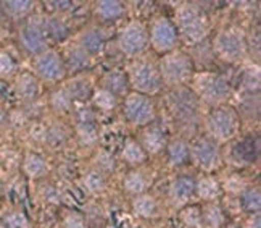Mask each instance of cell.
Returning <instances> with one entry per match:
<instances>
[{
	"label": "cell",
	"instance_id": "1",
	"mask_svg": "<svg viewBox=\"0 0 261 228\" xmlns=\"http://www.w3.org/2000/svg\"><path fill=\"white\" fill-rule=\"evenodd\" d=\"M173 23L177 29L179 41H184L189 45L203 42L210 34V19L195 4L184 2L177 5Z\"/></svg>",
	"mask_w": 261,
	"mask_h": 228
},
{
	"label": "cell",
	"instance_id": "2",
	"mask_svg": "<svg viewBox=\"0 0 261 228\" xmlns=\"http://www.w3.org/2000/svg\"><path fill=\"white\" fill-rule=\"evenodd\" d=\"M242 117L230 105L213 107L205 118V134L218 144L232 143L240 134Z\"/></svg>",
	"mask_w": 261,
	"mask_h": 228
},
{
	"label": "cell",
	"instance_id": "3",
	"mask_svg": "<svg viewBox=\"0 0 261 228\" xmlns=\"http://www.w3.org/2000/svg\"><path fill=\"white\" fill-rule=\"evenodd\" d=\"M190 83H192L190 89H192V93L197 96L198 101L212 105V108L226 105L229 99L232 97V86H230L229 79L219 73L195 72Z\"/></svg>",
	"mask_w": 261,
	"mask_h": 228
},
{
	"label": "cell",
	"instance_id": "4",
	"mask_svg": "<svg viewBox=\"0 0 261 228\" xmlns=\"http://www.w3.org/2000/svg\"><path fill=\"white\" fill-rule=\"evenodd\" d=\"M156 66L160 76H162L163 86H168L169 89L187 86L195 75L192 57L184 51H179V49L162 55Z\"/></svg>",
	"mask_w": 261,
	"mask_h": 228
},
{
	"label": "cell",
	"instance_id": "5",
	"mask_svg": "<svg viewBox=\"0 0 261 228\" xmlns=\"http://www.w3.org/2000/svg\"><path fill=\"white\" fill-rule=\"evenodd\" d=\"M126 76L129 83V91L148 97L160 94L165 87L156 63L142 57L133 60V63L127 66Z\"/></svg>",
	"mask_w": 261,
	"mask_h": 228
},
{
	"label": "cell",
	"instance_id": "6",
	"mask_svg": "<svg viewBox=\"0 0 261 228\" xmlns=\"http://www.w3.org/2000/svg\"><path fill=\"white\" fill-rule=\"evenodd\" d=\"M215 54L226 63L242 62L248 52V39L242 28L227 26L218 31L213 41Z\"/></svg>",
	"mask_w": 261,
	"mask_h": 228
},
{
	"label": "cell",
	"instance_id": "7",
	"mask_svg": "<svg viewBox=\"0 0 261 228\" xmlns=\"http://www.w3.org/2000/svg\"><path fill=\"white\" fill-rule=\"evenodd\" d=\"M166 107L171 118L179 125H190L195 123L202 102L192 93V89L187 86L173 87L166 94Z\"/></svg>",
	"mask_w": 261,
	"mask_h": 228
},
{
	"label": "cell",
	"instance_id": "8",
	"mask_svg": "<svg viewBox=\"0 0 261 228\" xmlns=\"http://www.w3.org/2000/svg\"><path fill=\"white\" fill-rule=\"evenodd\" d=\"M123 115L133 126L145 128L156 122L158 110L153 97L129 91L123 101Z\"/></svg>",
	"mask_w": 261,
	"mask_h": 228
},
{
	"label": "cell",
	"instance_id": "9",
	"mask_svg": "<svg viewBox=\"0 0 261 228\" xmlns=\"http://www.w3.org/2000/svg\"><path fill=\"white\" fill-rule=\"evenodd\" d=\"M189 149H190V162L198 170H202L205 173H212L218 170L221 161H223L219 144L215 143L206 134H200L192 143H189Z\"/></svg>",
	"mask_w": 261,
	"mask_h": 228
},
{
	"label": "cell",
	"instance_id": "10",
	"mask_svg": "<svg viewBox=\"0 0 261 228\" xmlns=\"http://www.w3.org/2000/svg\"><path fill=\"white\" fill-rule=\"evenodd\" d=\"M148 31V44L153 51L160 55L169 54L177 49L179 45V34L171 18L168 16H156L150 23Z\"/></svg>",
	"mask_w": 261,
	"mask_h": 228
},
{
	"label": "cell",
	"instance_id": "11",
	"mask_svg": "<svg viewBox=\"0 0 261 228\" xmlns=\"http://www.w3.org/2000/svg\"><path fill=\"white\" fill-rule=\"evenodd\" d=\"M118 47L130 60L139 58L150 47L145 25L139 19L126 23L118 34Z\"/></svg>",
	"mask_w": 261,
	"mask_h": 228
},
{
	"label": "cell",
	"instance_id": "12",
	"mask_svg": "<svg viewBox=\"0 0 261 228\" xmlns=\"http://www.w3.org/2000/svg\"><path fill=\"white\" fill-rule=\"evenodd\" d=\"M33 70L39 81L50 83V84L63 81L66 76L63 57L55 49H45L44 52L34 55Z\"/></svg>",
	"mask_w": 261,
	"mask_h": 228
},
{
	"label": "cell",
	"instance_id": "13",
	"mask_svg": "<svg viewBox=\"0 0 261 228\" xmlns=\"http://www.w3.org/2000/svg\"><path fill=\"white\" fill-rule=\"evenodd\" d=\"M18 37L21 47L31 55H37L47 49V37L41 28L39 16H36L34 19H29L24 26L19 28Z\"/></svg>",
	"mask_w": 261,
	"mask_h": 228
},
{
	"label": "cell",
	"instance_id": "14",
	"mask_svg": "<svg viewBox=\"0 0 261 228\" xmlns=\"http://www.w3.org/2000/svg\"><path fill=\"white\" fill-rule=\"evenodd\" d=\"M259 157V140L258 136L244 138L237 141L230 149V161L236 167H248Z\"/></svg>",
	"mask_w": 261,
	"mask_h": 228
},
{
	"label": "cell",
	"instance_id": "15",
	"mask_svg": "<svg viewBox=\"0 0 261 228\" xmlns=\"http://www.w3.org/2000/svg\"><path fill=\"white\" fill-rule=\"evenodd\" d=\"M140 146L144 147L147 155H156L163 152L168 146V133L163 126H160L156 122L142 128V138H140Z\"/></svg>",
	"mask_w": 261,
	"mask_h": 228
},
{
	"label": "cell",
	"instance_id": "16",
	"mask_svg": "<svg viewBox=\"0 0 261 228\" xmlns=\"http://www.w3.org/2000/svg\"><path fill=\"white\" fill-rule=\"evenodd\" d=\"M195 194V180L192 176H177L169 183L168 197L174 207L182 209Z\"/></svg>",
	"mask_w": 261,
	"mask_h": 228
},
{
	"label": "cell",
	"instance_id": "17",
	"mask_svg": "<svg viewBox=\"0 0 261 228\" xmlns=\"http://www.w3.org/2000/svg\"><path fill=\"white\" fill-rule=\"evenodd\" d=\"M126 15V5L119 0H100L94 7V16L100 23H115Z\"/></svg>",
	"mask_w": 261,
	"mask_h": 228
},
{
	"label": "cell",
	"instance_id": "18",
	"mask_svg": "<svg viewBox=\"0 0 261 228\" xmlns=\"http://www.w3.org/2000/svg\"><path fill=\"white\" fill-rule=\"evenodd\" d=\"M15 87H16V94L26 102H34L42 91L41 81H39L34 73L29 72H24L16 78Z\"/></svg>",
	"mask_w": 261,
	"mask_h": 228
},
{
	"label": "cell",
	"instance_id": "19",
	"mask_svg": "<svg viewBox=\"0 0 261 228\" xmlns=\"http://www.w3.org/2000/svg\"><path fill=\"white\" fill-rule=\"evenodd\" d=\"M105 44H107V36L103 33V29H100V28L84 29V31L81 33V36H79V41H77V45L83 47L90 57H94V55L102 52Z\"/></svg>",
	"mask_w": 261,
	"mask_h": 228
},
{
	"label": "cell",
	"instance_id": "20",
	"mask_svg": "<svg viewBox=\"0 0 261 228\" xmlns=\"http://www.w3.org/2000/svg\"><path fill=\"white\" fill-rule=\"evenodd\" d=\"M195 194L198 196V199H202L205 204L206 202H216L223 190H221V183L212 175H203L198 180H195Z\"/></svg>",
	"mask_w": 261,
	"mask_h": 228
},
{
	"label": "cell",
	"instance_id": "21",
	"mask_svg": "<svg viewBox=\"0 0 261 228\" xmlns=\"http://www.w3.org/2000/svg\"><path fill=\"white\" fill-rule=\"evenodd\" d=\"M130 209H133V212L137 217H140V219H145V220L155 219V217H158V212H160L158 201L148 193L134 196L133 201H130Z\"/></svg>",
	"mask_w": 261,
	"mask_h": 228
},
{
	"label": "cell",
	"instance_id": "22",
	"mask_svg": "<svg viewBox=\"0 0 261 228\" xmlns=\"http://www.w3.org/2000/svg\"><path fill=\"white\" fill-rule=\"evenodd\" d=\"M92 58L94 57H90L83 47H79L77 44H74L73 47L68 49L66 55L63 57L66 73L68 72L79 73V72L87 70V68L90 66V63H92Z\"/></svg>",
	"mask_w": 261,
	"mask_h": 228
},
{
	"label": "cell",
	"instance_id": "23",
	"mask_svg": "<svg viewBox=\"0 0 261 228\" xmlns=\"http://www.w3.org/2000/svg\"><path fill=\"white\" fill-rule=\"evenodd\" d=\"M100 87L107 89L113 96L116 97H124L129 93V83H127V76L124 72H118V70H112L108 72L102 81H100Z\"/></svg>",
	"mask_w": 261,
	"mask_h": 228
},
{
	"label": "cell",
	"instance_id": "24",
	"mask_svg": "<svg viewBox=\"0 0 261 228\" xmlns=\"http://www.w3.org/2000/svg\"><path fill=\"white\" fill-rule=\"evenodd\" d=\"M166 154H168V162L171 167H182L190 162L189 143L180 140V138L173 140V141H168Z\"/></svg>",
	"mask_w": 261,
	"mask_h": 228
},
{
	"label": "cell",
	"instance_id": "25",
	"mask_svg": "<svg viewBox=\"0 0 261 228\" xmlns=\"http://www.w3.org/2000/svg\"><path fill=\"white\" fill-rule=\"evenodd\" d=\"M227 220L223 206L218 202H206L202 206V222L203 228H223Z\"/></svg>",
	"mask_w": 261,
	"mask_h": 228
},
{
	"label": "cell",
	"instance_id": "26",
	"mask_svg": "<svg viewBox=\"0 0 261 228\" xmlns=\"http://www.w3.org/2000/svg\"><path fill=\"white\" fill-rule=\"evenodd\" d=\"M63 87L69 93V96L73 97V101H87V99H90V94L94 91L92 81L83 75H77L73 79H69L66 86H63Z\"/></svg>",
	"mask_w": 261,
	"mask_h": 228
},
{
	"label": "cell",
	"instance_id": "27",
	"mask_svg": "<svg viewBox=\"0 0 261 228\" xmlns=\"http://www.w3.org/2000/svg\"><path fill=\"white\" fill-rule=\"evenodd\" d=\"M48 167L44 161L42 155H39L36 152H26L23 158V172L28 178L31 180H39L47 175Z\"/></svg>",
	"mask_w": 261,
	"mask_h": 228
},
{
	"label": "cell",
	"instance_id": "28",
	"mask_svg": "<svg viewBox=\"0 0 261 228\" xmlns=\"http://www.w3.org/2000/svg\"><path fill=\"white\" fill-rule=\"evenodd\" d=\"M121 158L130 167H139V165H144L147 162L148 155L145 154L144 147L140 146V143L137 140L129 138V140H126V143L123 146Z\"/></svg>",
	"mask_w": 261,
	"mask_h": 228
},
{
	"label": "cell",
	"instance_id": "29",
	"mask_svg": "<svg viewBox=\"0 0 261 228\" xmlns=\"http://www.w3.org/2000/svg\"><path fill=\"white\" fill-rule=\"evenodd\" d=\"M90 104H92L95 110L108 113V112H113L116 108L118 97L113 96L110 91H107V89L98 86V87H94L92 94H90Z\"/></svg>",
	"mask_w": 261,
	"mask_h": 228
},
{
	"label": "cell",
	"instance_id": "30",
	"mask_svg": "<svg viewBox=\"0 0 261 228\" xmlns=\"http://www.w3.org/2000/svg\"><path fill=\"white\" fill-rule=\"evenodd\" d=\"M39 21H41V28L45 37H52L55 41H63L68 36L66 25L57 16H39Z\"/></svg>",
	"mask_w": 261,
	"mask_h": 228
},
{
	"label": "cell",
	"instance_id": "31",
	"mask_svg": "<svg viewBox=\"0 0 261 228\" xmlns=\"http://www.w3.org/2000/svg\"><path fill=\"white\" fill-rule=\"evenodd\" d=\"M36 4L31 0H8V2H2L4 13L13 19H23L33 13Z\"/></svg>",
	"mask_w": 261,
	"mask_h": 228
},
{
	"label": "cell",
	"instance_id": "32",
	"mask_svg": "<svg viewBox=\"0 0 261 228\" xmlns=\"http://www.w3.org/2000/svg\"><path fill=\"white\" fill-rule=\"evenodd\" d=\"M240 209L248 212L250 215L259 214L261 211V193L259 188H253V186H247L245 190L240 194Z\"/></svg>",
	"mask_w": 261,
	"mask_h": 228
},
{
	"label": "cell",
	"instance_id": "33",
	"mask_svg": "<svg viewBox=\"0 0 261 228\" xmlns=\"http://www.w3.org/2000/svg\"><path fill=\"white\" fill-rule=\"evenodd\" d=\"M148 188V181L142 172L139 170H130L123 180V190L133 196L144 194Z\"/></svg>",
	"mask_w": 261,
	"mask_h": 228
},
{
	"label": "cell",
	"instance_id": "34",
	"mask_svg": "<svg viewBox=\"0 0 261 228\" xmlns=\"http://www.w3.org/2000/svg\"><path fill=\"white\" fill-rule=\"evenodd\" d=\"M179 220L187 228H203L202 222V206L187 204L179 212Z\"/></svg>",
	"mask_w": 261,
	"mask_h": 228
},
{
	"label": "cell",
	"instance_id": "35",
	"mask_svg": "<svg viewBox=\"0 0 261 228\" xmlns=\"http://www.w3.org/2000/svg\"><path fill=\"white\" fill-rule=\"evenodd\" d=\"M73 97L69 96V93L65 87H58L50 94V107L57 113H66L73 108Z\"/></svg>",
	"mask_w": 261,
	"mask_h": 228
},
{
	"label": "cell",
	"instance_id": "36",
	"mask_svg": "<svg viewBox=\"0 0 261 228\" xmlns=\"http://www.w3.org/2000/svg\"><path fill=\"white\" fill-rule=\"evenodd\" d=\"M242 87L244 91L248 93L250 96H256L259 93V86H261V73L258 66H248L244 70L242 78Z\"/></svg>",
	"mask_w": 261,
	"mask_h": 228
},
{
	"label": "cell",
	"instance_id": "37",
	"mask_svg": "<svg viewBox=\"0 0 261 228\" xmlns=\"http://www.w3.org/2000/svg\"><path fill=\"white\" fill-rule=\"evenodd\" d=\"M76 136L83 146H95L98 143V131L94 123H77Z\"/></svg>",
	"mask_w": 261,
	"mask_h": 228
},
{
	"label": "cell",
	"instance_id": "38",
	"mask_svg": "<svg viewBox=\"0 0 261 228\" xmlns=\"http://www.w3.org/2000/svg\"><path fill=\"white\" fill-rule=\"evenodd\" d=\"M83 183H84V188L90 193V194H98L105 190V176L103 173H100L98 170H90L84 175L83 178Z\"/></svg>",
	"mask_w": 261,
	"mask_h": 228
},
{
	"label": "cell",
	"instance_id": "39",
	"mask_svg": "<svg viewBox=\"0 0 261 228\" xmlns=\"http://www.w3.org/2000/svg\"><path fill=\"white\" fill-rule=\"evenodd\" d=\"M2 223L5 228H29V219L21 211H15V212L7 214L4 217Z\"/></svg>",
	"mask_w": 261,
	"mask_h": 228
},
{
	"label": "cell",
	"instance_id": "40",
	"mask_svg": "<svg viewBox=\"0 0 261 228\" xmlns=\"http://www.w3.org/2000/svg\"><path fill=\"white\" fill-rule=\"evenodd\" d=\"M95 165L100 173H113L115 170V158L107 151H98L95 155Z\"/></svg>",
	"mask_w": 261,
	"mask_h": 228
},
{
	"label": "cell",
	"instance_id": "41",
	"mask_svg": "<svg viewBox=\"0 0 261 228\" xmlns=\"http://www.w3.org/2000/svg\"><path fill=\"white\" fill-rule=\"evenodd\" d=\"M247 188L245 181L240 178L239 175H232V176H229L227 180L221 185V190L229 193V194H234V196H240L242 194V191Z\"/></svg>",
	"mask_w": 261,
	"mask_h": 228
},
{
	"label": "cell",
	"instance_id": "42",
	"mask_svg": "<svg viewBox=\"0 0 261 228\" xmlns=\"http://www.w3.org/2000/svg\"><path fill=\"white\" fill-rule=\"evenodd\" d=\"M16 70V63L13 60V57L5 51H0V76L7 78L12 76Z\"/></svg>",
	"mask_w": 261,
	"mask_h": 228
},
{
	"label": "cell",
	"instance_id": "43",
	"mask_svg": "<svg viewBox=\"0 0 261 228\" xmlns=\"http://www.w3.org/2000/svg\"><path fill=\"white\" fill-rule=\"evenodd\" d=\"M63 228H86L84 217L77 212H68L63 217Z\"/></svg>",
	"mask_w": 261,
	"mask_h": 228
},
{
	"label": "cell",
	"instance_id": "44",
	"mask_svg": "<svg viewBox=\"0 0 261 228\" xmlns=\"http://www.w3.org/2000/svg\"><path fill=\"white\" fill-rule=\"evenodd\" d=\"M45 143L52 144V146H62L65 141V133L60 130V128H50V130H45V136H44Z\"/></svg>",
	"mask_w": 261,
	"mask_h": 228
},
{
	"label": "cell",
	"instance_id": "45",
	"mask_svg": "<svg viewBox=\"0 0 261 228\" xmlns=\"http://www.w3.org/2000/svg\"><path fill=\"white\" fill-rule=\"evenodd\" d=\"M76 120H77V123H92L94 113H92L90 108H77Z\"/></svg>",
	"mask_w": 261,
	"mask_h": 228
},
{
	"label": "cell",
	"instance_id": "46",
	"mask_svg": "<svg viewBox=\"0 0 261 228\" xmlns=\"http://www.w3.org/2000/svg\"><path fill=\"white\" fill-rule=\"evenodd\" d=\"M245 226L247 228H261V217H259V214L252 215V219L248 220V223Z\"/></svg>",
	"mask_w": 261,
	"mask_h": 228
},
{
	"label": "cell",
	"instance_id": "47",
	"mask_svg": "<svg viewBox=\"0 0 261 228\" xmlns=\"http://www.w3.org/2000/svg\"><path fill=\"white\" fill-rule=\"evenodd\" d=\"M48 5H54L55 10H68V8L73 7L71 2H50Z\"/></svg>",
	"mask_w": 261,
	"mask_h": 228
},
{
	"label": "cell",
	"instance_id": "48",
	"mask_svg": "<svg viewBox=\"0 0 261 228\" xmlns=\"http://www.w3.org/2000/svg\"><path fill=\"white\" fill-rule=\"evenodd\" d=\"M7 122V112L4 110V107H0V125Z\"/></svg>",
	"mask_w": 261,
	"mask_h": 228
},
{
	"label": "cell",
	"instance_id": "49",
	"mask_svg": "<svg viewBox=\"0 0 261 228\" xmlns=\"http://www.w3.org/2000/svg\"><path fill=\"white\" fill-rule=\"evenodd\" d=\"M4 15H5V13H4V8H2V2H0V19L4 18Z\"/></svg>",
	"mask_w": 261,
	"mask_h": 228
},
{
	"label": "cell",
	"instance_id": "50",
	"mask_svg": "<svg viewBox=\"0 0 261 228\" xmlns=\"http://www.w3.org/2000/svg\"><path fill=\"white\" fill-rule=\"evenodd\" d=\"M105 228H113V226H112V225H108V226H105Z\"/></svg>",
	"mask_w": 261,
	"mask_h": 228
},
{
	"label": "cell",
	"instance_id": "51",
	"mask_svg": "<svg viewBox=\"0 0 261 228\" xmlns=\"http://www.w3.org/2000/svg\"><path fill=\"white\" fill-rule=\"evenodd\" d=\"M242 228H247V226H242Z\"/></svg>",
	"mask_w": 261,
	"mask_h": 228
}]
</instances>
